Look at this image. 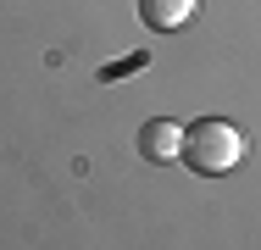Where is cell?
I'll return each mask as SVG.
<instances>
[{"label": "cell", "instance_id": "6da1fadb", "mask_svg": "<svg viewBox=\"0 0 261 250\" xmlns=\"http://www.w3.org/2000/svg\"><path fill=\"white\" fill-rule=\"evenodd\" d=\"M200 178H222L228 167L245 161V134L228 122V117H200L184 128V150H178Z\"/></svg>", "mask_w": 261, "mask_h": 250}, {"label": "cell", "instance_id": "7a4b0ae2", "mask_svg": "<svg viewBox=\"0 0 261 250\" xmlns=\"http://www.w3.org/2000/svg\"><path fill=\"white\" fill-rule=\"evenodd\" d=\"M134 145H139V156H145L150 167H167V161H178V150H184V128L167 122V117H150V122L134 134Z\"/></svg>", "mask_w": 261, "mask_h": 250}, {"label": "cell", "instance_id": "277c9868", "mask_svg": "<svg viewBox=\"0 0 261 250\" xmlns=\"http://www.w3.org/2000/svg\"><path fill=\"white\" fill-rule=\"evenodd\" d=\"M145 61H150V56H145V50H139V56H128V61H117V67H106L100 78H106V84H111V78H122V72H139V67H145Z\"/></svg>", "mask_w": 261, "mask_h": 250}, {"label": "cell", "instance_id": "3957f363", "mask_svg": "<svg viewBox=\"0 0 261 250\" xmlns=\"http://www.w3.org/2000/svg\"><path fill=\"white\" fill-rule=\"evenodd\" d=\"M139 17H145V28L172 34V28H184L195 17V0H139Z\"/></svg>", "mask_w": 261, "mask_h": 250}]
</instances>
